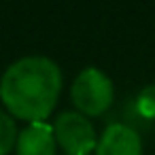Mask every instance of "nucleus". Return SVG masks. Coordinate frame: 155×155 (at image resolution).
I'll list each match as a JSON object with an SVG mask.
<instances>
[{"mask_svg": "<svg viewBox=\"0 0 155 155\" xmlns=\"http://www.w3.org/2000/svg\"><path fill=\"white\" fill-rule=\"evenodd\" d=\"M55 136H53V125L38 121L30 123L15 142V153L17 155H55Z\"/></svg>", "mask_w": 155, "mask_h": 155, "instance_id": "nucleus-5", "label": "nucleus"}, {"mask_svg": "<svg viewBox=\"0 0 155 155\" xmlns=\"http://www.w3.org/2000/svg\"><path fill=\"white\" fill-rule=\"evenodd\" d=\"M53 136H55V142L68 155H87L98 147V136L94 125L85 115L77 110H66L55 119Z\"/></svg>", "mask_w": 155, "mask_h": 155, "instance_id": "nucleus-3", "label": "nucleus"}, {"mask_svg": "<svg viewBox=\"0 0 155 155\" xmlns=\"http://www.w3.org/2000/svg\"><path fill=\"white\" fill-rule=\"evenodd\" d=\"M17 125L13 117L5 110H0V155H9L17 142Z\"/></svg>", "mask_w": 155, "mask_h": 155, "instance_id": "nucleus-6", "label": "nucleus"}, {"mask_svg": "<svg viewBox=\"0 0 155 155\" xmlns=\"http://www.w3.org/2000/svg\"><path fill=\"white\" fill-rule=\"evenodd\" d=\"M96 155H142V140L130 125L113 123L100 136Z\"/></svg>", "mask_w": 155, "mask_h": 155, "instance_id": "nucleus-4", "label": "nucleus"}, {"mask_svg": "<svg viewBox=\"0 0 155 155\" xmlns=\"http://www.w3.org/2000/svg\"><path fill=\"white\" fill-rule=\"evenodd\" d=\"M70 98L77 106V113L85 117H98L102 115L115 98L113 81L98 68H85L77 74Z\"/></svg>", "mask_w": 155, "mask_h": 155, "instance_id": "nucleus-2", "label": "nucleus"}, {"mask_svg": "<svg viewBox=\"0 0 155 155\" xmlns=\"http://www.w3.org/2000/svg\"><path fill=\"white\" fill-rule=\"evenodd\" d=\"M62 91L60 66L43 55L21 58L0 79V100L11 117L38 123L51 115Z\"/></svg>", "mask_w": 155, "mask_h": 155, "instance_id": "nucleus-1", "label": "nucleus"}, {"mask_svg": "<svg viewBox=\"0 0 155 155\" xmlns=\"http://www.w3.org/2000/svg\"><path fill=\"white\" fill-rule=\"evenodd\" d=\"M138 110L142 117L155 119V85H149L138 94Z\"/></svg>", "mask_w": 155, "mask_h": 155, "instance_id": "nucleus-7", "label": "nucleus"}]
</instances>
